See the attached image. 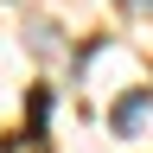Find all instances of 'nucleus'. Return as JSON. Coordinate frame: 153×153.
I'll return each instance as SVG.
<instances>
[{
  "label": "nucleus",
  "instance_id": "obj_1",
  "mask_svg": "<svg viewBox=\"0 0 153 153\" xmlns=\"http://www.w3.org/2000/svg\"><path fill=\"white\" fill-rule=\"evenodd\" d=\"M147 121H153V96H147V89H128L121 102L108 108V134H121V140H128V134H140Z\"/></svg>",
  "mask_w": 153,
  "mask_h": 153
},
{
  "label": "nucleus",
  "instance_id": "obj_2",
  "mask_svg": "<svg viewBox=\"0 0 153 153\" xmlns=\"http://www.w3.org/2000/svg\"><path fill=\"white\" fill-rule=\"evenodd\" d=\"M115 7H128V13H153V0H115Z\"/></svg>",
  "mask_w": 153,
  "mask_h": 153
}]
</instances>
